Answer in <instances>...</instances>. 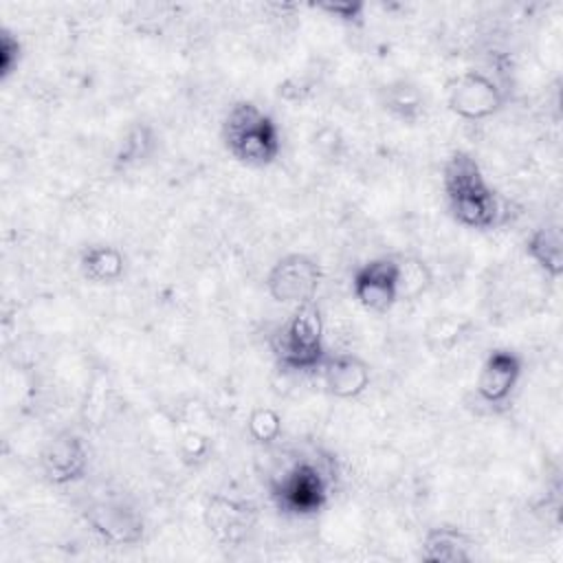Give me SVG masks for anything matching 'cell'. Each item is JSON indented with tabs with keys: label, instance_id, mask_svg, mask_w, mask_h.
I'll list each match as a JSON object with an SVG mask.
<instances>
[{
	"label": "cell",
	"instance_id": "17",
	"mask_svg": "<svg viewBox=\"0 0 563 563\" xmlns=\"http://www.w3.org/2000/svg\"><path fill=\"white\" fill-rule=\"evenodd\" d=\"M249 433L260 444H273L282 433V418L271 407H255L249 416Z\"/></svg>",
	"mask_w": 563,
	"mask_h": 563
},
{
	"label": "cell",
	"instance_id": "10",
	"mask_svg": "<svg viewBox=\"0 0 563 563\" xmlns=\"http://www.w3.org/2000/svg\"><path fill=\"white\" fill-rule=\"evenodd\" d=\"M88 523L110 543H136L143 537V519L121 501H97L86 512Z\"/></svg>",
	"mask_w": 563,
	"mask_h": 563
},
{
	"label": "cell",
	"instance_id": "16",
	"mask_svg": "<svg viewBox=\"0 0 563 563\" xmlns=\"http://www.w3.org/2000/svg\"><path fill=\"white\" fill-rule=\"evenodd\" d=\"M154 150V136H152V130L147 125H134L125 141L121 143V150L117 152L114 161L119 167L128 169V167H134L139 165L143 158H147Z\"/></svg>",
	"mask_w": 563,
	"mask_h": 563
},
{
	"label": "cell",
	"instance_id": "15",
	"mask_svg": "<svg viewBox=\"0 0 563 563\" xmlns=\"http://www.w3.org/2000/svg\"><path fill=\"white\" fill-rule=\"evenodd\" d=\"M385 110H389L400 121L413 123L422 114V97L418 88L405 79L389 84L385 88Z\"/></svg>",
	"mask_w": 563,
	"mask_h": 563
},
{
	"label": "cell",
	"instance_id": "4",
	"mask_svg": "<svg viewBox=\"0 0 563 563\" xmlns=\"http://www.w3.org/2000/svg\"><path fill=\"white\" fill-rule=\"evenodd\" d=\"M279 510L290 515L319 512L330 495V475L312 460H297L271 486Z\"/></svg>",
	"mask_w": 563,
	"mask_h": 563
},
{
	"label": "cell",
	"instance_id": "1",
	"mask_svg": "<svg viewBox=\"0 0 563 563\" xmlns=\"http://www.w3.org/2000/svg\"><path fill=\"white\" fill-rule=\"evenodd\" d=\"M442 185L451 216L466 229L486 231L497 224L499 200L479 163L468 152H453L442 169Z\"/></svg>",
	"mask_w": 563,
	"mask_h": 563
},
{
	"label": "cell",
	"instance_id": "7",
	"mask_svg": "<svg viewBox=\"0 0 563 563\" xmlns=\"http://www.w3.org/2000/svg\"><path fill=\"white\" fill-rule=\"evenodd\" d=\"M352 295L369 312H387L400 299V262L374 257L352 275Z\"/></svg>",
	"mask_w": 563,
	"mask_h": 563
},
{
	"label": "cell",
	"instance_id": "2",
	"mask_svg": "<svg viewBox=\"0 0 563 563\" xmlns=\"http://www.w3.org/2000/svg\"><path fill=\"white\" fill-rule=\"evenodd\" d=\"M227 152L249 167H266L279 158L282 134L271 114L253 101H238L222 121Z\"/></svg>",
	"mask_w": 563,
	"mask_h": 563
},
{
	"label": "cell",
	"instance_id": "21",
	"mask_svg": "<svg viewBox=\"0 0 563 563\" xmlns=\"http://www.w3.org/2000/svg\"><path fill=\"white\" fill-rule=\"evenodd\" d=\"M20 57H22V44L9 31H2L0 33V75H2V79H7L13 73V68L20 64Z\"/></svg>",
	"mask_w": 563,
	"mask_h": 563
},
{
	"label": "cell",
	"instance_id": "20",
	"mask_svg": "<svg viewBox=\"0 0 563 563\" xmlns=\"http://www.w3.org/2000/svg\"><path fill=\"white\" fill-rule=\"evenodd\" d=\"M317 9L325 11L328 15L345 22V24H358L363 22V13H365V2L361 0H339V2H321L317 4Z\"/></svg>",
	"mask_w": 563,
	"mask_h": 563
},
{
	"label": "cell",
	"instance_id": "19",
	"mask_svg": "<svg viewBox=\"0 0 563 563\" xmlns=\"http://www.w3.org/2000/svg\"><path fill=\"white\" fill-rule=\"evenodd\" d=\"M460 332H462L460 321L451 317H442V319L438 317L429 328V341L440 339V343L433 347L435 354H446L460 341Z\"/></svg>",
	"mask_w": 563,
	"mask_h": 563
},
{
	"label": "cell",
	"instance_id": "9",
	"mask_svg": "<svg viewBox=\"0 0 563 563\" xmlns=\"http://www.w3.org/2000/svg\"><path fill=\"white\" fill-rule=\"evenodd\" d=\"M40 466L51 484H73L88 471V449L79 435L70 431L57 433L42 449Z\"/></svg>",
	"mask_w": 563,
	"mask_h": 563
},
{
	"label": "cell",
	"instance_id": "11",
	"mask_svg": "<svg viewBox=\"0 0 563 563\" xmlns=\"http://www.w3.org/2000/svg\"><path fill=\"white\" fill-rule=\"evenodd\" d=\"M321 369H323L325 389L334 398H343V400L361 396L372 380L369 365L352 352L328 356Z\"/></svg>",
	"mask_w": 563,
	"mask_h": 563
},
{
	"label": "cell",
	"instance_id": "8",
	"mask_svg": "<svg viewBox=\"0 0 563 563\" xmlns=\"http://www.w3.org/2000/svg\"><path fill=\"white\" fill-rule=\"evenodd\" d=\"M521 372H523V363L517 352L508 347L490 350L475 380L477 398L490 407L506 405L521 378Z\"/></svg>",
	"mask_w": 563,
	"mask_h": 563
},
{
	"label": "cell",
	"instance_id": "18",
	"mask_svg": "<svg viewBox=\"0 0 563 563\" xmlns=\"http://www.w3.org/2000/svg\"><path fill=\"white\" fill-rule=\"evenodd\" d=\"M207 515L211 517L209 523L213 530H224V532H233L238 530L242 523H244V506L231 501V499H224V497H216L211 499L209 508H207Z\"/></svg>",
	"mask_w": 563,
	"mask_h": 563
},
{
	"label": "cell",
	"instance_id": "12",
	"mask_svg": "<svg viewBox=\"0 0 563 563\" xmlns=\"http://www.w3.org/2000/svg\"><path fill=\"white\" fill-rule=\"evenodd\" d=\"M471 541L464 532L451 526L431 528L422 539V559L433 563H462L471 559Z\"/></svg>",
	"mask_w": 563,
	"mask_h": 563
},
{
	"label": "cell",
	"instance_id": "14",
	"mask_svg": "<svg viewBox=\"0 0 563 563\" xmlns=\"http://www.w3.org/2000/svg\"><path fill=\"white\" fill-rule=\"evenodd\" d=\"M528 257L552 279L563 273V240L559 227H539L526 240Z\"/></svg>",
	"mask_w": 563,
	"mask_h": 563
},
{
	"label": "cell",
	"instance_id": "3",
	"mask_svg": "<svg viewBox=\"0 0 563 563\" xmlns=\"http://www.w3.org/2000/svg\"><path fill=\"white\" fill-rule=\"evenodd\" d=\"M271 350L284 369L314 372L323 367L328 352L323 341V312L317 301L295 306L290 317L271 336Z\"/></svg>",
	"mask_w": 563,
	"mask_h": 563
},
{
	"label": "cell",
	"instance_id": "5",
	"mask_svg": "<svg viewBox=\"0 0 563 563\" xmlns=\"http://www.w3.org/2000/svg\"><path fill=\"white\" fill-rule=\"evenodd\" d=\"M319 284L321 266L314 257L306 253H288L279 257L266 275L268 295L279 303L299 306L306 301H314Z\"/></svg>",
	"mask_w": 563,
	"mask_h": 563
},
{
	"label": "cell",
	"instance_id": "13",
	"mask_svg": "<svg viewBox=\"0 0 563 563\" xmlns=\"http://www.w3.org/2000/svg\"><path fill=\"white\" fill-rule=\"evenodd\" d=\"M79 268L88 282L114 284L125 273V255L112 244H95L81 253Z\"/></svg>",
	"mask_w": 563,
	"mask_h": 563
},
{
	"label": "cell",
	"instance_id": "6",
	"mask_svg": "<svg viewBox=\"0 0 563 563\" xmlns=\"http://www.w3.org/2000/svg\"><path fill=\"white\" fill-rule=\"evenodd\" d=\"M446 106L464 121H484L501 110L504 92L490 75L466 70L449 81Z\"/></svg>",
	"mask_w": 563,
	"mask_h": 563
}]
</instances>
